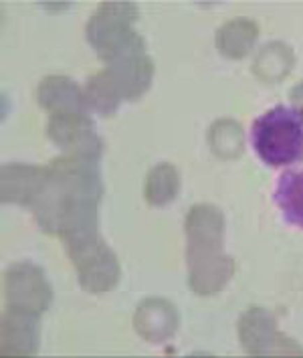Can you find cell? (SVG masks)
I'll return each mask as SVG.
<instances>
[{
  "label": "cell",
  "mask_w": 303,
  "mask_h": 358,
  "mask_svg": "<svg viewBox=\"0 0 303 358\" xmlns=\"http://www.w3.org/2000/svg\"><path fill=\"white\" fill-rule=\"evenodd\" d=\"M45 190L33 205L38 227L65 243L99 233L103 180L99 160L63 154L49 162Z\"/></svg>",
  "instance_id": "obj_1"
},
{
  "label": "cell",
  "mask_w": 303,
  "mask_h": 358,
  "mask_svg": "<svg viewBox=\"0 0 303 358\" xmlns=\"http://www.w3.org/2000/svg\"><path fill=\"white\" fill-rule=\"evenodd\" d=\"M251 142L267 166H291L303 160V108L279 103L255 117Z\"/></svg>",
  "instance_id": "obj_2"
},
{
  "label": "cell",
  "mask_w": 303,
  "mask_h": 358,
  "mask_svg": "<svg viewBox=\"0 0 303 358\" xmlns=\"http://www.w3.org/2000/svg\"><path fill=\"white\" fill-rule=\"evenodd\" d=\"M97 55L108 65L105 69L110 71L124 101H138L150 90L156 65L146 53V41L138 31L130 29L115 37Z\"/></svg>",
  "instance_id": "obj_3"
},
{
  "label": "cell",
  "mask_w": 303,
  "mask_h": 358,
  "mask_svg": "<svg viewBox=\"0 0 303 358\" xmlns=\"http://www.w3.org/2000/svg\"><path fill=\"white\" fill-rule=\"evenodd\" d=\"M65 251L77 269L81 287L87 294L101 296L112 292L119 283L121 278L119 259L99 233L67 243Z\"/></svg>",
  "instance_id": "obj_4"
},
{
  "label": "cell",
  "mask_w": 303,
  "mask_h": 358,
  "mask_svg": "<svg viewBox=\"0 0 303 358\" xmlns=\"http://www.w3.org/2000/svg\"><path fill=\"white\" fill-rule=\"evenodd\" d=\"M239 340L245 352L255 357L271 355H303V346L277 328L275 318L263 306H249L237 324Z\"/></svg>",
  "instance_id": "obj_5"
},
{
  "label": "cell",
  "mask_w": 303,
  "mask_h": 358,
  "mask_svg": "<svg viewBox=\"0 0 303 358\" xmlns=\"http://www.w3.org/2000/svg\"><path fill=\"white\" fill-rule=\"evenodd\" d=\"M4 300L6 306L43 314L53 303V287L47 280L43 267L20 262L4 271Z\"/></svg>",
  "instance_id": "obj_6"
},
{
  "label": "cell",
  "mask_w": 303,
  "mask_h": 358,
  "mask_svg": "<svg viewBox=\"0 0 303 358\" xmlns=\"http://www.w3.org/2000/svg\"><path fill=\"white\" fill-rule=\"evenodd\" d=\"M47 136L65 154L101 158L103 140L99 138L94 120L85 112L53 113L47 122Z\"/></svg>",
  "instance_id": "obj_7"
},
{
  "label": "cell",
  "mask_w": 303,
  "mask_h": 358,
  "mask_svg": "<svg viewBox=\"0 0 303 358\" xmlns=\"http://www.w3.org/2000/svg\"><path fill=\"white\" fill-rule=\"evenodd\" d=\"M189 287L196 296H214L223 292L237 273L235 259L223 249L186 253Z\"/></svg>",
  "instance_id": "obj_8"
},
{
  "label": "cell",
  "mask_w": 303,
  "mask_h": 358,
  "mask_svg": "<svg viewBox=\"0 0 303 358\" xmlns=\"http://www.w3.org/2000/svg\"><path fill=\"white\" fill-rule=\"evenodd\" d=\"M49 169L38 164L10 162L0 169V194L2 203L33 207L45 190Z\"/></svg>",
  "instance_id": "obj_9"
},
{
  "label": "cell",
  "mask_w": 303,
  "mask_h": 358,
  "mask_svg": "<svg viewBox=\"0 0 303 358\" xmlns=\"http://www.w3.org/2000/svg\"><path fill=\"white\" fill-rule=\"evenodd\" d=\"M180 326L178 308L166 298H146L135 306L133 330L148 344H162L170 340Z\"/></svg>",
  "instance_id": "obj_10"
},
{
  "label": "cell",
  "mask_w": 303,
  "mask_h": 358,
  "mask_svg": "<svg viewBox=\"0 0 303 358\" xmlns=\"http://www.w3.org/2000/svg\"><path fill=\"white\" fill-rule=\"evenodd\" d=\"M40 346V314L6 306L2 312V355L33 357Z\"/></svg>",
  "instance_id": "obj_11"
},
{
  "label": "cell",
  "mask_w": 303,
  "mask_h": 358,
  "mask_svg": "<svg viewBox=\"0 0 303 358\" xmlns=\"http://www.w3.org/2000/svg\"><path fill=\"white\" fill-rule=\"evenodd\" d=\"M186 253L223 249L225 241V215L216 205L198 203L189 208L184 219Z\"/></svg>",
  "instance_id": "obj_12"
},
{
  "label": "cell",
  "mask_w": 303,
  "mask_h": 358,
  "mask_svg": "<svg viewBox=\"0 0 303 358\" xmlns=\"http://www.w3.org/2000/svg\"><path fill=\"white\" fill-rule=\"evenodd\" d=\"M37 101L43 110L51 113L85 112L87 103L83 90L67 76H47L40 79L37 87Z\"/></svg>",
  "instance_id": "obj_13"
},
{
  "label": "cell",
  "mask_w": 303,
  "mask_h": 358,
  "mask_svg": "<svg viewBox=\"0 0 303 358\" xmlns=\"http://www.w3.org/2000/svg\"><path fill=\"white\" fill-rule=\"evenodd\" d=\"M140 19V8L135 2H101L97 6L91 19L87 20L85 27V37L89 45H95L99 38L114 33L121 27H133V22Z\"/></svg>",
  "instance_id": "obj_14"
},
{
  "label": "cell",
  "mask_w": 303,
  "mask_h": 358,
  "mask_svg": "<svg viewBox=\"0 0 303 358\" xmlns=\"http://www.w3.org/2000/svg\"><path fill=\"white\" fill-rule=\"evenodd\" d=\"M257 38H259V24L255 20L241 17V19L227 20L216 29L214 45L221 55L228 59H243L251 53Z\"/></svg>",
  "instance_id": "obj_15"
},
{
  "label": "cell",
  "mask_w": 303,
  "mask_h": 358,
  "mask_svg": "<svg viewBox=\"0 0 303 358\" xmlns=\"http://www.w3.org/2000/svg\"><path fill=\"white\" fill-rule=\"evenodd\" d=\"M295 53L283 41H273L261 47L253 61V73L265 83H279L291 73Z\"/></svg>",
  "instance_id": "obj_16"
},
{
  "label": "cell",
  "mask_w": 303,
  "mask_h": 358,
  "mask_svg": "<svg viewBox=\"0 0 303 358\" xmlns=\"http://www.w3.org/2000/svg\"><path fill=\"white\" fill-rule=\"evenodd\" d=\"M273 199L285 221L303 229V169L283 172L277 180Z\"/></svg>",
  "instance_id": "obj_17"
},
{
  "label": "cell",
  "mask_w": 303,
  "mask_h": 358,
  "mask_svg": "<svg viewBox=\"0 0 303 358\" xmlns=\"http://www.w3.org/2000/svg\"><path fill=\"white\" fill-rule=\"evenodd\" d=\"M180 192V172L170 162H160L152 166L146 182L144 196L150 207H166Z\"/></svg>",
  "instance_id": "obj_18"
},
{
  "label": "cell",
  "mask_w": 303,
  "mask_h": 358,
  "mask_svg": "<svg viewBox=\"0 0 303 358\" xmlns=\"http://www.w3.org/2000/svg\"><path fill=\"white\" fill-rule=\"evenodd\" d=\"M210 150L223 160H235L245 150V132L243 126L232 117H221L212 122L207 134Z\"/></svg>",
  "instance_id": "obj_19"
},
{
  "label": "cell",
  "mask_w": 303,
  "mask_h": 358,
  "mask_svg": "<svg viewBox=\"0 0 303 358\" xmlns=\"http://www.w3.org/2000/svg\"><path fill=\"white\" fill-rule=\"evenodd\" d=\"M83 95H85L87 108L101 115H114L124 101L108 69L97 71L95 76L87 79L83 87Z\"/></svg>",
  "instance_id": "obj_20"
},
{
  "label": "cell",
  "mask_w": 303,
  "mask_h": 358,
  "mask_svg": "<svg viewBox=\"0 0 303 358\" xmlns=\"http://www.w3.org/2000/svg\"><path fill=\"white\" fill-rule=\"evenodd\" d=\"M289 97L295 101V103H300L303 108V81L300 83H295L293 87H291V92H289Z\"/></svg>",
  "instance_id": "obj_21"
}]
</instances>
